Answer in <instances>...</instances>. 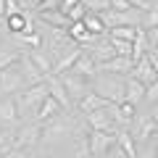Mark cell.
Returning <instances> with one entry per match:
<instances>
[{
	"instance_id": "6da1fadb",
	"label": "cell",
	"mask_w": 158,
	"mask_h": 158,
	"mask_svg": "<svg viewBox=\"0 0 158 158\" xmlns=\"http://www.w3.org/2000/svg\"><path fill=\"white\" fill-rule=\"evenodd\" d=\"M48 98L45 85H34L21 90L19 95H13V103H16V113H19V121H34L37 116V108L42 106V100Z\"/></svg>"
},
{
	"instance_id": "7a4b0ae2",
	"label": "cell",
	"mask_w": 158,
	"mask_h": 158,
	"mask_svg": "<svg viewBox=\"0 0 158 158\" xmlns=\"http://www.w3.org/2000/svg\"><path fill=\"white\" fill-rule=\"evenodd\" d=\"M92 92L98 98H103L106 103H121L124 100V77L116 74H95L92 79Z\"/></svg>"
},
{
	"instance_id": "3957f363",
	"label": "cell",
	"mask_w": 158,
	"mask_h": 158,
	"mask_svg": "<svg viewBox=\"0 0 158 158\" xmlns=\"http://www.w3.org/2000/svg\"><path fill=\"white\" fill-rule=\"evenodd\" d=\"M13 148L21 150H37L40 140H42V124L40 121H19V127L13 129Z\"/></svg>"
},
{
	"instance_id": "277c9868",
	"label": "cell",
	"mask_w": 158,
	"mask_h": 158,
	"mask_svg": "<svg viewBox=\"0 0 158 158\" xmlns=\"http://www.w3.org/2000/svg\"><path fill=\"white\" fill-rule=\"evenodd\" d=\"M127 132H129V137L135 140V145H145V142L153 140V135H156V121L150 118V113L148 111H140L137 108L135 118H132V124L127 127Z\"/></svg>"
},
{
	"instance_id": "5b68a950",
	"label": "cell",
	"mask_w": 158,
	"mask_h": 158,
	"mask_svg": "<svg viewBox=\"0 0 158 158\" xmlns=\"http://www.w3.org/2000/svg\"><path fill=\"white\" fill-rule=\"evenodd\" d=\"M58 79H61L63 90L69 92V100H71L74 108H77L79 103H82V100H85V98L92 92V82H90V79H82V77H77V74H71V71L61 74Z\"/></svg>"
},
{
	"instance_id": "8992f818",
	"label": "cell",
	"mask_w": 158,
	"mask_h": 158,
	"mask_svg": "<svg viewBox=\"0 0 158 158\" xmlns=\"http://www.w3.org/2000/svg\"><path fill=\"white\" fill-rule=\"evenodd\" d=\"M21 90H27V85H24L21 74L16 71V66L3 69V71H0V98H13Z\"/></svg>"
},
{
	"instance_id": "52a82bcc",
	"label": "cell",
	"mask_w": 158,
	"mask_h": 158,
	"mask_svg": "<svg viewBox=\"0 0 158 158\" xmlns=\"http://www.w3.org/2000/svg\"><path fill=\"white\" fill-rule=\"evenodd\" d=\"M87 145H90L92 158H103L116 145V132H90L87 135Z\"/></svg>"
},
{
	"instance_id": "ba28073f",
	"label": "cell",
	"mask_w": 158,
	"mask_h": 158,
	"mask_svg": "<svg viewBox=\"0 0 158 158\" xmlns=\"http://www.w3.org/2000/svg\"><path fill=\"white\" fill-rule=\"evenodd\" d=\"M13 66H16V71L21 74V79H24V85H27V87H34V85H42V82H45V77L37 71V66L32 63V58H29L27 53H21Z\"/></svg>"
},
{
	"instance_id": "9c48e42d",
	"label": "cell",
	"mask_w": 158,
	"mask_h": 158,
	"mask_svg": "<svg viewBox=\"0 0 158 158\" xmlns=\"http://www.w3.org/2000/svg\"><path fill=\"white\" fill-rule=\"evenodd\" d=\"M45 90H48V95L53 98V100L58 103V106L63 108V111H74V106H71V100H69V92L63 90V85H61V79L56 77V74H50V77H45Z\"/></svg>"
},
{
	"instance_id": "30bf717a",
	"label": "cell",
	"mask_w": 158,
	"mask_h": 158,
	"mask_svg": "<svg viewBox=\"0 0 158 158\" xmlns=\"http://www.w3.org/2000/svg\"><path fill=\"white\" fill-rule=\"evenodd\" d=\"M19 127V113L13 98H0V129H6L8 135H13V129Z\"/></svg>"
},
{
	"instance_id": "8fae6325",
	"label": "cell",
	"mask_w": 158,
	"mask_h": 158,
	"mask_svg": "<svg viewBox=\"0 0 158 158\" xmlns=\"http://www.w3.org/2000/svg\"><path fill=\"white\" fill-rule=\"evenodd\" d=\"M85 53L92 58V61H95V66H100V63L111 61V58L116 56V50L111 48V40H108V37H98L90 48H85Z\"/></svg>"
},
{
	"instance_id": "7c38bea8",
	"label": "cell",
	"mask_w": 158,
	"mask_h": 158,
	"mask_svg": "<svg viewBox=\"0 0 158 158\" xmlns=\"http://www.w3.org/2000/svg\"><path fill=\"white\" fill-rule=\"evenodd\" d=\"M132 69H135V61H132V58L113 56L111 61H106V63H100V66H98V74L103 71V74H116V77H129Z\"/></svg>"
},
{
	"instance_id": "4fadbf2b",
	"label": "cell",
	"mask_w": 158,
	"mask_h": 158,
	"mask_svg": "<svg viewBox=\"0 0 158 158\" xmlns=\"http://www.w3.org/2000/svg\"><path fill=\"white\" fill-rule=\"evenodd\" d=\"M85 118H87V127H90V132H118V129H116V124H113V118L108 116L106 108L87 113Z\"/></svg>"
},
{
	"instance_id": "5bb4252c",
	"label": "cell",
	"mask_w": 158,
	"mask_h": 158,
	"mask_svg": "<svg viewBox=\"0 0 158 158\" xmlns=\"http://www.w3.org/2000/svg\"><path fill=\"white\" fill-rule=\"evenodd\" d=\"M129 77H135L140 85L148 87V85H153V82L158 79V74H156V69H153V63L148 61V56H142L140 61H135V69H132Z\"/></svg>"
},
{
	"instance_id": "9a60e30c",
	"label": "cell",
	"mask_w": 158,
	"mask_h": 158,
	"mask_svg": "<svg viewBox=\"0 0 158 158\" xmlns=\"http://www.w3.org/2000/svg\"><path fill=\"white\" fill-rule=\"evenodd\" d=\"M69 71L77 74V77H82V79H90V82H92V79H95V74H98V66H95V61H92V58L82 50V53H79V58L74 61V66L69 69Z\"/></svg>"
},
{
	"instance_id": "2e32d148",
	"label": "cell",
	"mask_w": 158,
	"mask_h": 158,
	"mask_svg": "<svg viewBox=\"0 0 158 158\" xmlns=\"http://www.w3.org/2000/svg\"><path fill=\"white\" fill-rule=\"evenodd\" d=\"M124 100L140 108L145 100V85H140L135 77H124Z\"/></svg>"
},
{
	"instance_id": "e0dca14e",
	"label": "cell",
	"mask_w": 158,
	"mask_h": 158,
	"mask_svg": "<svg viewBox=\"0 0 158 158\" xmlns=\"http://www.w3.org/2000/svg\"><path fill=\"white\" fill-rule=\"evenodd\" d=\"M27 56L32 58V63L37 66V71L42 74V77H50L53 74V58H50V53H48L45 48H34V50H29Z\"/></svg>"
},
{
	"instance_id": "ac0fdd59",
	"label": "cell",
	"mask_w": 158,
	"mask_h": 158,
	"mask_svg": "<svg viewBox=\"0 0 158 158\" xmlns=\"http://www.w3.org/2000/svg\"><path fill=\"white\" fill-rule=\"evenodd\" d=\"M63 113V108L58 106L56 100H53L50 95L42 100V106L37 108V116H34V121H40V124H48V121H53V118H58Z\"/></svg>"
},
{
	"instance_id": "d6986e66",
	"label": "cell",
	"mask_w": 158,
	"mask_h": 158,
	"mask_svg": "<svg viewBox=\"0 0 158 158\" xmlns=\"http://www.w3.org/2000/svg\"><path fill=\"white\" fill-rule=\"evenodd\" d=\"M37 21L45 24V27H53V29H69L71 27V21H69V16H63L61 11H45V13H37Z\"/></svg>"
},
{
	"instance_id": "ffe728a7",
	"label": "cell",
	"mask_w": 158,
	"mask_h": 158,
	"mask_svg": "<svg viewBox=\"0 0 158 158\" xmlns=\"http://www.w3.org/2000/svg\"><path fill=\"white\" fill-rule=\"evenodd\" d=\"M19 56H21V53L11 45V40H3V42H0V71L8 69V66H13V63L19 61Z\"/></svg>"
},
{
	"instance_id": "44dd1931",
	"label": "cell",
	"mask_w": 158,
	"mask_h": 158,
	"mask_svg": "<svg viewBox=\"0 0 158 158\" xmlns=\"http://www.w3.org/2000/svg\"><path fill=\"white\" fill-rule=\"evenodd\" d=\"M66 150H69V158H92L90 145H87V137H74L66 145Z\"/></svg>"
},
{
	"instance_id": "7402d4cb",
	"label": "cell",
	"mask_w": 158,
	"mask_h": 158,
	"mask_svg": "<svg viewBox=\"0 0 158 158\" xmlns=\"http://www.w3.org/2000/svg\"><path fill=\"white\" fill-rule=\"evenodd\" d=\"M82 24H85V29L90 34H95V37H103V34L108 32L106 24H103V19H100V13H90V11H87V16L82 19Z\"/></svg>"
},
{
	"instance_id": "603a6c76",
	"label": "cell",
	"mask_w": 158,
	"mask_h": 158,
	"mask_svg": "<svg viewBox=\"0 0 158 158\" xmlns=\"http://www.w3.org/2000/svg\"><path fill=\"white\" fill-rule=\"evenodd\" d=\"M106 106H108V103L103 100V98H98L95 92H90V95H87L85 100H82V103L77 106V111L87 116V113H92V111H100V108H106Z\"/></svg>"
},
{
	"instance_id": "cb8c5ba5",
	"label": "cell",
	"mask_w": 158,
	"mask_h": 158,
	"mask_svg": "<svg viewBox=\"0 0 158 158\" xmlns=\"http://www.w3.org/2000/svg\"><path fill=\"white\" fill-rule=\"evenodd\" d=\"M108 37L111 40H124V42H135V37H137V27H113V29H108Z\"/></svg>"
},
{
	"instance_id": "d4e9b609",
	"label": "cell",
	"mask_w": 158,
	"mask_h": 158,
	"mask_svg": "<svg viewBox=\"0 0 158 158\" xmlns=\"http://www.w3.org/2000/svg\"><path fill=\"white\" fill-rule=\"evenodd\" d=\"M108 37V34H106ZM111 40V37H108ZM111 48L116 50V56H124V58H132V42H124V40H111Z\"/></svg>"
},
{
	"instance_id": "484cf974",
	"label": "cell",
	"mask_w": 158,
	"mask_h": 158,
	"mask_svg": "<svg viewBox=\"0 0 158 158\" xmlns=\"http://www.w3.org/2000/svg\"><path fill=\"white\" fill-rule=\"evenodd\" d=\"M153 27H158V6L142 13V24H140V29H153Z\"/></svg>"
},
{
	"instance_id": "4316f807",
	"label": "cell",
	"mask_w": 158,
	"mask_h": 158,
	"mask_svg": "<svg viewBox=\"0 0 158 158\" xmlns=\"http://www.w3.org/2000/svg\"><path fill=\"white\" fill-rule=\"evenodd\" d=\"M142 103H145L148 108H150V106H158V79L153 82V85L145 87V100H142Z\"/></svg>"
},
{
	"instance_id": "83f0119b",
	"label": "cell",
	"mask_w": 158,
	"mask_h": 158,
	"mask_svg": "<svg viewBox=\"0 0 158 158\" xmlns=\"http://www.w3.org/2000/svg\"><path fill=\"white\" fill-rule=\"evenodd\" d=\"M13 150V137L6 129H0V156H8Z\"/></svg>"
},
{
	"instance_id": "f1b7e54d",
	"label": "cell",
	"mask_w": 158,
	"mask_h": 158,
	"mask_svg": "<svg viewBox=\"0 0 158 158\" xmlns=\"http://www.w3.org/2000/svg\"><path fill=\"white\" fill-rule=\"evenodd\" d=\"M145 37H148V50H156L158 48V27L145 29Z\"/></svg>"
},
{
	"instance_id": "f546056e",
	"label": "cell",
	"mask_w": 158,
	"mask_h": 158,
	"mask_svg": "<svg viewBox=\"0 0 158 158\" xmlns=\"http://www.w3.org/2000/svg\"><path fill=\"white\" fill-rule=\"evenodd\" d=\"M34 158H63L58 150H48V148H37L34 150Z\"/></svg>"
},
{
	"instance_id": "4dcf8cb0",
	"label": "cell",
	"mask_w": 158,
	"mask_h": 158,
	"mask_svg": "<svg viewBox=\"0 0 158 158\" xmlns=\"http://www.w3.org/2000/svg\"><path fill=\"white\" fill-rule=\"evenodd\" d=\"M58 8V0H42V3H40L37 6V11L34 13H45V11H56Z\"/></svg>"
},
{
	"instance_id": "1f68e13d",
	"label": "cell",
	"mask_w": 158,
	"mask_h": 158,
	"mask_svg": "<svg viewBox=\"0 0 158 158\" xmlns=\"http://www.w3.org/2000/svg\"><path fill=\"white\" fill-rule=\"evenodd\" d=\"M6 158H34V153L32 150H21V148H13Z\"/></svg>"
},
{
	"instance_id": "d6a6232c",
	"label": "cell",
	"mask_w": 158,
	"mask_h": 158,
	"mask_svg": "<svg viewBox=\"0 0 158 158\" xmlns=\"http://www.w3.org/2000/svg\"><path fill=\"white\" fill-rule=\"evenodd\" d=\"M21 8H27V11H37V6L42 3V0H16Z\"/></svg>"
},
{
	"instance_id": "836d02e7",
	"label": "cell",
	"mask_w": 158,
	"mask_h": 158,
	"mask_svg": "<svg viewBox=\"0 0 158 158\" xmlns=\"http://www.w3.org/2000/svg\"><path fill=\"white\" fill-rule=\"evenodd\" d=\"M103 158H127V156H124V153H121V150H118L116 145H113V148H111V150H108V153H106V156H103Z\"/></svg>"
},
{
	"instance_id": "e575fe53",
	"label": "cell",
	"mask_w": 158,
	"mask_h": 158,
	"mask_svg": "<svg viewBox=\"0 0 158 158\" xmlns=\"http://www.w3.org/2000/svg\"><path fill=\"white\" fill-rule=\"evenodd\" d=\"M148 113H150V118L156 121V127H158V106H150V108H148Z\"/></svg>"
},
{
	"instance_id": "d590c367",
	"label": "cell",
	"mask_w": 158,
	"mask_h": 158,
	"mask_svg": "<svg viewBox=\"0 0 158 158\" xmlns=\"http://www.w3.org/2000/svg\"><path fill=\"white\" fill-rule=\"evenodd\" d=\"M0 16L6 19V0H0Z\"/></svg>"
},
{
	"instance_id": "8d00e7d4",
	"label": "cell",
	"mask_w": 158,
	"mask_h": 158,
	"mask_svg": "<svg viewBox=\"0 0 158 158\" xmlns=\"http://www.w3.org/2000/svg\"><path fill=\"white\" fill-rule=\"evenodd\" d=\"M153 137H156V140H158V127H156V135H153Z\"/></svg>"
},
{
	"instance_id": "74e56055",
	"label": "cell",
	"mask_w": 158,
	"mask_h": 158,
	"mask_svg": "<svg viewBox=\"0 0 158 158\" xmlns=\"http://www.w3.org/2000/svg\"><path fill=\"white\" fill-rule=\"evenodd\" d=\"M0 42H3V37H0Z\"/></svg>"
},
{
	"instance_id": "f35d334b",
	"label": "cell",
	"mask_w": 158,
	"mask_h": 158,
	"mask_svg": "<svg viewBox=\"0 0 158 158\" xmlns=\"http://www.w3.org/2000/svg\"><path fill=\"white\" fill-rule=\"evenodd\" d=\"M0 158H6V156H0Z\"/></svg>"
}]
</instances>
